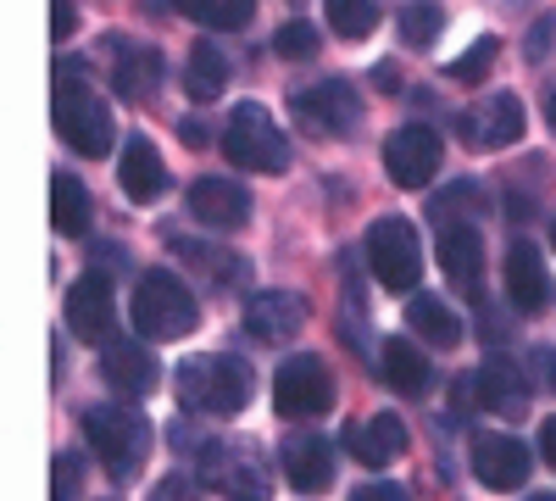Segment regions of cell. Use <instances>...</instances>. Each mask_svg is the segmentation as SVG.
<instances>
[{
    "instance_id": "1",
    "label": "cell",
    "mask_w": 556,
    "mask_h": 501,
    "mask_svg": "<svg viewBox=\"0 0 556 501\" xmlns=\"http://www.w3.org/2000/svg\"><path fill=\"white\" fill-rule=\"evenodd\" d=\"M256 379H251V362L240 356H223V351H201L178 368V401L184 413H206V418H235L240 406L251 401Z\"/></svg>"
},
{
    "instance_id": "2",
    "label": "cell",
    "mask_w": 556,
    "mask_h": 501,
    "mask_svg": "<svg viewBox=\"0 0 556 501\" xmlns=\"http://www.w3.org/2000/svg\"><path fill=\"white\" fill-rule=\"evenodd\" d=\"M84 440H89V451H96V463L117 485H128L139 468H146L156 429H151V418L139 413V406H117L112 401V406H89L84 413Z\"/></svg>"
},
{
    "instance_id": "3",
    "label": "cell",
    "mask_w": 556,
    "mask_h": 501,
    "mask_svg": "<svg viewBox=\"0 0 556 501\" xmlns=\"http://www.w3.org/2000/svg\"><path fill=\"white\" fill-rule=\"evenodd\" d=\"M201 324L195 296L178 273H139L134 285V329L139 340H184Z\"/></svg>"
},
{
    "instance_id": "4",
    "label": "cell",
    "mask_w": 556,
    "mask_h": 501,
    "mask_svg": "<svg viewBox=\"0 0 556 501\" xmlns=\"http://www.w3.org/2000/svg\"><path fill=\"white\" fill-rule=\"evenodd\" d=\"M56 134L78 151V156H106L112 140H117V123H112V107L101 101L96 84L84 78H56Z\"/></svg>"
},
{
    "instance_id": "5",
    "label": "cell",
    "mask_w": 556,
    "mask_h": 501,
    "mask_svg": "<svg viewBox=\"0 0 556 501\" xmlns=\"http://www.w3.org/2000/svg\"><path fill=\"white\" fill-rule=\"evenodd\" d=\"M223 156L235 167H245V173H285L290 167L285 134H278V123L256 101H240L235 117L223 123Z\"/></svg>"
},
{
    "instance_id": "6",
    "label": "cell",
    "mask_w": 556,
    "mask_h": 501,
    "mask_svg": "<svg viewBox=\"0 0 556 501\" xmlns=\"http://www.w3.org/2000/svg\"><path fill=\"white\" fill-rule=\"evenodd\" d=\"M367 267L379 273V285L395 296H412L417 279H424V246H417V229L406 217H379L367 229Z\"/></svg>"
},
{
    "instance_id": "7",
    "label": "cell",
    "mask_w": 556,
    "mask_h": 501,
    "mask_svg": "<svg viewBox=\"0 0 556 501\" xmlns=\"http://www.w3.org/2000/svg\"><path fill=\"white\" fill-rule=\"evenodd\" d=\"M290 117L317 134V140H345L362 128V96L345 78H323V84H301L290 96Z\"/></svg>"
},
{
    "instance_id": "8",
    "label": "cell",
    "mask_w": 556,
    "mask_h": 501,
    "mask_svg": "<svg viewBox=\"0 0 556 501\" xmlns=\"http://www.w3.org/2000/svg\"><path fill=\"white\" fill-rule=\"evenodd\" d=\"M273 406H278V418H323V413H329V406H334V374L323 368V356L278 362Z\"/></svg>"
},
{
    "instance_id": "9",
    "label": "cell",
    "mask_w": 556,
    "mask_h": 501,
    "mask_svg": "<svg viewBox=\"0 0 556 501\" xmlns=\"http://www.w3.org/2000/svg\"><path fill=\"white\" fill-rule=\"evenodd\" d=\"M201 479L212 490H223L228 501H267L273 496V479H267V463L256 458L251 446H223L212 440L201 451Z\"/></svg>"
},
{
    "instance_id": "10",
    "label": "cell",
    "mask_w": 556,
    "mask_h": 501,
    "mask_svg": "<svg viewBox=\"0 0 556 501\" xmlns=\"http://www.w3.org/2000/svg\"><path fill=\"white\" fill-rule=\"evenodd\" d=\"M440 162H445V140L429 123H406V128H395L384 140V173L395 178L401 190H424L429 178L440 173Z\"/></svg>"
},
{
    "instance_id": "11",
    "label": "cell",
    "mask_w": 556,
    "mask_h": 501,
    "mask_svg": "<svg viewBox=\"0 0 556 501\" xmlns=\"http://www.w3.org/2000/svg\"><path fill=\"white\" fill-rule=\"evenodd\" d=\"M462 140H468L473 151H501V146H513L523 140V101L518 96H479L468 112H462Z\"/></svg>"
},
{
    "instance_id": "12",
    "label": "cell",
    "mask_w": 556,
    "mask_h": 501,
    "mask_svg": "<svg viewBox=\"0 0 556 501\" xmlns=\"http://www.w3.org/2000/svg\"><path fill=\"white\" fill-rule=\"evenodd\" d=\"M434 251H440L445 279H451L456 290L479 296V285H484V235L473 229V217H440Z\"/></svg>"
},
{
    "instance_id": "13",
    "label": "cell",
    "mask_w": 556,
    "mask_h": 501,
    "mask_svg": "<svg viewBox=\"0 0 556 501\" xmlns=\"http://www.w3.org/2000/svg\"><path fill=\"white\" fill-rule=\"evenodd\" d=\"M473 474H479V485L484 490H518L523 479H529V468H534V451L518 440V435H473Z\"/></svg>"
},
{
    "instance_id": "14",
    "label": "cell",
    "mask_w": 556,
    "mask_h": 501,
    "mask_svg": "<svg viewBox=\"0 0 556 501\" xmlns=\"http://www.w3.org/2000/svg\"><path fill=\"white\" fill-rule=\"evenodd\" d=\"M112 324H117L112 279L106 273H84V279L67 290V329L89 346H101V340H112Z\"/></svg>"
},
{
    "instance_id": "15",
    "label": "cell",
    "mask_w": 556,
    "mask_h": 501,
    "mask_svg": "<svg viewBox=\"0 0 556 501\" xmlns=\"http://www.w3.org/2000/svg\"><path fill=\"white\" fill-rule=\"evenodd\" d=\"M245 329L262 346H285V340H295L306 329V301L290 296V290H256L245 301Z\"/></svg>"
},
{
    "instance_id": "16",
    "label": "cell",
    "mask_w": 556,
    "mask_h": 501,
    "mask_svg": "<svg viewBox=\"0 0 556 501\" xmlns=\"http://www.w3.org/2000/svg\"><path fill=\"white\" fill-rule=\"evenodd\" d=\"M278 468H285V479L301 496H317V490L334 485V446L323 435H290L278 446Z\"/></svg>"
},
{
    "instance_id": "17",
    "label": "cell",
    "mask_w": 556,
    "mask_h": 501,
    "mask_svg": "<svg viewBox=\"0 0 556 501\" xmlns=\"http://www.w3.org/2000/svg\"><path fill=\"white\" fill-rule=\"evenodd\" d=\"M401 451H406V424L395 413H374V418L345 424V458H356L362 468H390Z\"/></svg>"
},
{
    "instance_id": "18",
    "label": "cell",
    "mask_w": 556,
    "mask_h": 501,
    "mask_svg": "<svg viewBox=\"0 0 556 501\" xmlns=\"http://www.w3.org/2000/svg\"><path fill=\"white\" fill-rule=\"evenodd\" d=\"M117 185H123V196L139 201V206H151V201L167 196V162H162V151L146 140V134H128L123 162H117Z\"/></svg>"
},
{
    "instance_id": "19",
    "label": "cell",
    "mask_w": 556,
    "mask_h": 501,
    "mask_svg": "<svg viewBox=\"0 0 556 501\" xmlns=\"http://www.w3.org/2000/svg\"><path fill=\"white\" fill-rule=\"evenodd\" d=\"M190 217L206 229H240L251 217V190L235 178H195L190 185Z\"/></svg>"
},
{
    "instance_id": "20",
    "label": "cell",
    "mask_w": 556,
    "mask_h": 501,
    "mask_svg": "<svg viewBox=\"0 0 556 501\" xmlns=\"http://www.w3.org/2000/svg\"><path fill=\"white\" fill-rule=\"evenodd\" d=\"M506 296H513V306H518V312H529V317L551 306L556 285H551V273H545V256H540V246L518 240L513 251H506Z\"/></svg>"
},
{
    "instance_id": "21",
    "label": "cell",
    "mask_w": 556,
    "mask_h": 501,
    "mask_svg": "<svg viewBox=\"0 0 556 501\" xmlns=\"http://www.w3.org/2000/svg\"><path fill=\"white\" fill-rule=\"evenodd\" d=\"M473 396H479V413H501V418L529 413V379L518 374V362H506V356H490L473 374Z\"/></svg>"
},
{
    "instance_id": "22",
    "label": "cell",
    "mask_w": 556,
    "mask_h": 501,
    "mask_svg": "<svg viewBox=\"0 0 556 501\" xmlns=\"http://www.w3.org/2000/svg\"><path fill=\"white\" fill-rule=\"evenodd\" d=\"M101 374H106V385H112L117 396H151V390L162 385V368H156V356H151L146 340H117V346H106Z\"/></svg>"
},
{
    "instance_id": "23",
    "label": "cell",
    "mask_w": 556,
    "mask_h": 501,
    "mask_svg": "<svg viewBox=\"0 0 556 501\" xmlns=\"http://www.w3.org/2000/svg\"><path fill=\"white\" fill-rule=\"evenodd\" d=\"M156 84H162V51L117 39L112 45V89H117V96L123 101H151Z\"/></svg>"
},
{
    "instance_id": "24",
    "label": "cell",
    "mask_w": 556,
    "mask_h": 501,
    "mask_svg": "<svg viewBox=\"0 0 556 501\" xmlns=\"http://www.w3.org/2000/svg\"><path fill=\"white\" fill-rule=\"evenodd\" d=\"M379 379H384L395 396H412V401H417V396L434 385V362L417 351L406 335H395V340L379 346Z\"/></svg>"
},
{
    "instance_id": "25",
    "label": "cell",
    "mask_w": 556,
    "mask_h": 501,
    "mask_svg": "<svg viewBox=\"0 0 556 501\" xmlns=\"http://www.w3.org/2000/svg\"><path fill=\"white\" fill-rule=\"evenodd\" d=\"M223 89H228V57L217 51L212 39L190 45V62H184V96L201 101V107H212Z\"/></svg>"
},
{
    "instance_id": "26",
    "label": "cell",
    "mask_w": 556,
    "mask_h": 501,
    "mask_svg": "<svg viewBox=\"0 0 556 501\" xmlns=\"http://www.w3.org/2000/svg\"><path fill=\"white\" fill-rule=\"evenodd\" d=\"M89 212H96V201H89L84 178H78V173H56V178H51V223H56V235L84 240Z\"/></svg>"
},
{
    "instance_id": "27",
    "label": "cell",
    "mask_w": 556,
    "mask_h": 501,
    "mask_svg": "<svg viewBox=\"0 0 556 501\" xmlns=\"http://www.w3.org/2000/svg\"><path fill=\"white\" fill-rule=\"evenodd\" d=\"M167 246H173V256L178 262H190L195 273H206L212 285H240L245 279V256H235V251H217V246H201V240H184V235H167Z\"/></svg>"
},
{
    "instance_id": "28",
    "label": "cell",
    "mask_w": 556,
    "mask_h": 501,
    "mask_svg": "<svg viewBox=\"0 0 556 501\" xmlns=\"http://www.w3.org/2000/svg\"><path fill=\"white\" fill-rule=\"evenodd\" d=\"M406 324H412V335H424L429 346H456V340H462V317H456L440 296H417V290H412Z\"/></svg>"
},
{
    "instance_id": "29",
    "label": "cell",
    "mask_w": 556,
    "mask_h": 501,
    "mask_svg": "<svg viewBox=\"0 0 556 501\" xmlns=\"http://www.w3.org/2000/svg\"><path fill=\"white\" fill-rule=\"evenodd\" d=\"M173 7L190 17V23H201V28H245L251 23V12H256V0H173Z\"/></svg>"
},
{
    "instance_id": "30",
    "label": "cell",
    "mask_w": 556,
    "mask_h": 501,
    "mask_svg": "<svg viewBox=\"0 0 556 501\" xmlns=\"http://www.w3.org/2000/svg\"><path fill=\"white\" fill-rule=\"evenodd\" d=\"M379 0H329V28L340 34V39H367L379 28Z\"/></svg>"
},
{
    "instance_id": "31",
    "label": "cell",
    "mask_w": 556,
    "mask_h": 501,
    "mask_svg": "<svg viewBox=\"0 0 556 501\" xmlns=\"http://www.w3.org/2000/svg\"><path fill=\"white\" fill-rule=\"evenodd\" d=\"M440 28H445V7H434V0H412V7H401V39L412 45V51L434 45Z\"/></svg>"
},
{
    "instance_id": "32",
    "label": "cell",
    "mask_w": 556,
    "mask_h": 501,
    "mask_svg": "<svg viewBox=\"0 0 556 501\" xmlns=\"http://www.w3.org/2000/svg\"><path fill=\"white\" fill-rule=\"evenodd\" d=\"M495 57H501V45H495L490 34H479V39H473L468 51H462L445 73H451L456 84H484V78H490V67H495Z\"/></svg>"
},
{
    "instance_id": "33",
    "label": "cell",
    "mask_w": 556,
    "mask_h": 501,
    "mask_svg": "<svg viewBox=\"0 0 556 501\" xmlns=\"http://www.w3.org/2000/svg\"><path fill=\"white\" fill-rule=\"evenodd\" d=\"M273 51L285 57V62H306V57L323 51V34H317L312 23H285V28L273 34Z\"/></svg>"
},
{
    "instance_id": "34",
    "label": "cell",
    "mask_w": 556,
    "mask_h": 501,
    "mask_svg": "<svg viewBox=\"0 0 556 501\" xmlns=\"http://www.w3.org/2000/svg\"><path fill=\"white\" fill-rule=\"evenodd\" d=\"M51 501H78V463L73 458H56V468H51Z\"/></svg>"
},
{
    "instance_id": "35",
    "label": "cell",
    "mask_w": 556,
    "mask_h": 501,
    "mask_svg": "<svg viewBox=\"0 0 556 501\" xmlns=\"http://www.w3.org/2000/svg\"><path fill=\"white\" fill-rule=\"evenodd\" d=\"M151 501H201V490L190 485V479H184V474H173V479H162L156 485V496Z\"/></svg>"
},
{
    "instance_id": "36",
    "label": "cell",
    "mask_w": 556,
    "mask_h": 501,
    "mask_svg": "<svg viewBox=\"0 0 556 501\" xmlns=\"http://www.w3.org/2000/svg\"><path fill=\"white\" fill-rule=\"evenodd\" d=\"M529 362H534V379L556 390V351H551V346H534V351H529Z\"/></svg>"
},
{
    "instance_id": "37",
    "label": "cell",
    "mask_w": 556,
    "mask_h": 501,
    "mask_svg": "<svg viewBox=\"0 0 556 501\" xmlns=\"http://www.w3.org/2000/svg\"><path fill=\"white\" fill-rule=\"evenodd\" d=\"M551 34H556V17H545V23L529 28V62H540V57L551 51Z\"/></svg>"
},
{
    "instance_id": "38",
    "label": "cell",
    "mask_w": 556,
    "mask_h": 501,
    "mask_svg": "<svg viewBox=\"0 0 556 501\" xmlns=\"http://www.w3.org/2000/svg\"><path fill=\"white\" fill-rule=\"evenodd\" d=\"M351 501H412L401 485H362V490H351Z\"/></svg>"
},
{
    "instance_id": "39",
    "label": "cell",
    "mask_w": 556,
    "mask_h": 501,
    "mask_svg": "<svg viewBox=\"0 0 556 501\" xmlns=\"http://www.w3.org/2000/svg\"><path fill=\"white\" fill-rule=\"evenodd\" d=\"M178 140L190 146V151H201V146H206V128H201V123H190V117H184V123H178Z\"/></svg>"
},
{
    "instance_id": "40",
    "label": "cell",
    "mask_w": 556,
    "mask_h": 501,
    "mask_svg": "<svg viewBox=\"0 0 556 501\" xmlns=\"http://www.w3.org/2000/svg\"><path fill=\"white\" fill-rule=\"evenodd\" d=\"M540 451H545V463L556 468V418H545V424H540Z\"/></svg>"
},
{
    "instance_id": "41",
    "label": "cell",
    "mask_w": 556,
    "mask_h": 501,
    "mask_svg": "<svg viewBox=\"0 0 556 501\" xmlns=\"http://www.w3.org/2000/svg\"><path fill=\"white\" fill-rule=\"evenodd\" d=\"M73 34V0H56V39Z\"/></svg>"
},
{
    "instance_id": "42",
    "label": "cell",
    "mask_w": 556,
    "mask_h": 501,
    "mask_svg": "<svg viewBox=\"0 0 556 501\" xmlns=\"http://www.w3.org/2000/svg\"><path fill=\"white\" fill-rule=\"evenodd\" d=\"M545 123L556 128V89H551V96H545Z\"/></svg>"
},
{
    "instance_id": "43",
    "label": "cell",
    "mask_w": 556,
    "mask_h": 501,
    "mask_svg": "<svg viewBox=\"0 0 556 501\" xmlns=\"http://www.w3.org/2000/svg\"><path fill=\"white\" fill-rule=\"evenodd\" d=\"M501 7H523V0H501Z\"/></svg>"
},
{
    "instance_id": "44",
    "label": "cell",
    "mask_w": 556,
    "mask_h": 501,
    "mask_svg": "<svg viewBox=\"0 0 556 501\" xmlns=\"http://www.w3.org/2000/svg\"><path fill=\"white\" fill-rule=\"evenodd\" d=\"M529 501H556V496H529Z\"/></svg>"
},
{
    "instance_id": "45",
    "label": "cell",
    "mask_w": 556,
    "mask_h": 501,
    "mask_svg": "<svg viewBox=\"0 0 556 501\" xmlns=\"http://www.w3.org/2000/svg\"><path fill=\"white\" fill-rule=\"evenodd\" d=\"M551 246H556V223H551Z\"/></svg>"
}]
</instances>
